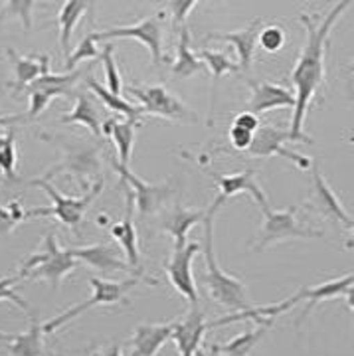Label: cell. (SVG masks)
<instances>
[{"label":"cell","instance_id":"21","mask_svg":"<svg viewBox=\"0 0 354 356\" xmlns=\"http://www.w3.org/2000/svg\"><path fill=\"white\" fill-rule=\"evenodd\" d=\"M99 170V151L88 147V149H72L65 153L62 165L51 166L50 170L44 175V180H50L56 175H74V177L86 178L89 175H95Z\"/></svg>","mask_w":354,"mask_h":356},{"label":"cell","instance_id":"14","mask_svg":"<svg viewBox=\"0 0 354 356\" xmlns=\"http://www.w3.org/2000/svg\"><path fill=\"white\" fill-rule=\"evenodd\" d=\"M206 315L198 305H192L190 313L182 321L175 323L170 341H175L180 356H196L206 334Z\"/></svg>","mask_w":354,"mask_h":356},{"label":"cell","instance_id":"37","mask_svg":"<svg viewBox=\"0 0 354 356\" xmlns=\"http://www.w3.org/2000/svg\"><path fill=\"white\" fill-rule=\"evenodd\" d=\"M257 42L262 44L264 50L269 51V54H273V51H279L285 46L287 36H285V32H283L279 26H267V28H264V30L257 34Z\"/></svg>","mask_w":354,"mask_h":356},{"label":"cell","instance_id":"15","mask_svg":"<svg viewBox=\"0 0 354 356\" xmlns=\"http://www.w3.org/2000/svg\"><path fill=\"white\" fill-rule=\"evenodd\" d=\"M250 88H252V97L248 102L250 113L259 115L273 111V109L295 107L293 89L283 88L279 83H269V81H250Z\"/></svg>","mask_w":354,"mask_h":356},{"label":"cell","instance_id":"29","mask_svg":"<svg viewBox=\"0 0 354 356\" xmlns=\"http://www.w3.org/2000/svg\"><path fill=\"white\" fill-rule=\"evenodd\" d=\"M44 327L36 318L26 332L13 334L8 343V353L13 356H44Z\"/></svg>","mask_w":354,"mask_h":356},{"label":"cell","instance_id":"10","mask_svg":"<svg viewBox=\"0 0 354 356\" xmlns=\"http://www.w3.org/2000/svg\"><path fill=\"white\" fill-rule=\"evenodd\" d=\"M289 139V131H281L273 125H259V129L253 135L252 145L248 149V153L252 156H283L287 161H291L297 168H309L313 166V161L309 156L301 153H295L291 149L285 147V143Z\"/></svg>","mask_w":354,"mask_h":356},{"label":"cell","instance_id":"16","mask_svg":"<svg viewBox=\"0 0 354 356\" xmlns=\"http://www.w3.org/2000/svg\"><path fill=\"white\" fill-rule=\"evenodd\" d=\"M8 60L13 62L14 67V81H8L6 88L14 89L16 93L24 91L30 83H34L38 77L50 74V58L34 54V56H20L13 48H6Z\"/></svg>","mask_w":354,"mask_h":356},{"label":"cell","instance_id":"6","mask_svg":"<svg viewBox=\"0 0 354 356\" xmlns=\"http://www.w3.org/2000/svg\"><path fill=\"white\" fill-rule=\"evenodd\" d=\"M264 212V224L259 228L255 250L264 252L266 248H271L273 243L293 240V238H321L323 232L315 228H307L297 222V206H289L285 210H273L269 204L259 206Z\"/></svg>","mask_w":354,"mask_h":356},{"label":"cell","instance_id":"5","mask_svg":"<svg viewBox=\"0 0 354 356\" xmlns=\"http://www.w3.org/2000/svg\"><path fill=\"white\" fill-rule=\"evenodd\" d=\"M140 277H129L127 281H105L102 277H89V285L93 287V295L86 299L83 303L79 305L70 307L65 313L54 317L48 323H44V332L50 334V332L58 331L65 327L67 323H72L74 318L79 317L81 313H86L88 309L95 305H117V303H129L127 301V293L131 291L135 285H139Z\"/></svg>","mask_w":354,"mask_h":356},{"label":"cell","instance_id":"26","mask_svg":"<svg viewBox=\"0 0 354 356\" xmlns=\"http://www.w3.org/2000/svg\"><path fill=\"white\" fill-rule=\"evenodd\" d=\"M89 2L86 0H67L60 6L58 14V26H60V46H62L63 56H70V38L79 24V20L83 18V14L89 10Z\"/></svg>","mask_w":354,"mask_h":356},{"label":"cell","instance_id":"41","mask_svg":"<svg viewBox=\"0 0 354 356\" xmlns=\"http://www.w3.org/2000/svg\"><path fill=\"white\" fill-rule=\"evenodd\" d=\"M252 140L253 133L246 131V129L236 127V125H232V129H230V143H232L234 149H238V151H248L250 145H252Z\"/></svg>","mask_w":354,"mask_h":356},{"label":"cell","instance_id":"27","mask_svg":"<svg viewBox=\"0 0 354 356\" xmlns=\"http://www.w3.org/2000/svg\"><path fill=\"white\" fill-rule=\"evenodd\" d=\"M204 62L198 60V56L190 50V30L188 26H182L178 30V46H177V62L172 65V76L175 77H190L204 72Z\"/></svg>","mask_w":354,"mask_h":356},{"label":"cell","instance_id":"23","mask_svg":"<svg viewBox=\"0 0 354 356\" xmlns=\"http://www.w3.org/2000/svg\"><path fill=\"white\" fill-rule=\"evenodd\" d=\"M259 24L262 20H253L252 24L243 30H236V32H224V34H210L208 38L216 40V42H226L232 44L234 50L238 54V65L240 70H250L253 62V54H255V46H257V34H259Z\"/></svg>","mask_w":354,"mask_h":356},{"label":"cell","instance_id":"39","mask_svg":"<svg viewBox=\"0 0 354 356\" xmlns=\"http://www.w3.org/2000/svg\"><path fill=\"white\" fill-rule=\"evenodd\" d=\"M18 281H22L20 273H16L13 277H0V301H4V299H6V301H13V303H16L22 311L28 313V303H26L24 299L13 289V285L14 283H18Z\"/></svg>","mask_w":354,"mask_h":356},{"label":"cell","instance_id":"45","mask_svg":"<svg viewBox=\"0 0 354 356\" xmlns=\"http://www.w3.org/2000/svg\"><path fill=\"white\" fill-rule=\"evenodd\" d=\"M10 341H13L10 332H0V343H10Z\"/></svg>","mask_w":354,"mask_h":356},{"label":"cell","instance_id":"38","mask_svg":"<svg viewBox=\"0 0 354 356\" xmlns=\"http://www.w3.org/2000/svg\"><path fill=\"white\" fill-rule=\"evenodd\" d=\"M22 220H24V210L20 208V202L0 206V234H8Z\"/></svg>","mask_w":354,"mask_h":356},{"label":"cell","instance_id":"19","mask_svg":"<svg viewBox=\"0 0 354 356\" xmlns=\"http://www.w3.org/2000/svg\"><path fill=\"white\" fill-rule=\"evenodd\" d=\"M204 172H208L210 177L214 178L216 184L220 186V196H224L226 200L236 196V194L248 192V194H252L257 206L267 204L266 192L259 188V184L255 180V170H252V168H246V170L234 172V175H218V172L208 170V168H204Z\"/></svg>","mask_w":354,"mask_h":356},{"label":"cell","instance_id":"30","mask_svg":"<svg viewBox=\"0 0 354 356\" xmlns=\"http://www.w3.org/2000/svg\"><path fill=\"white\" fill-rule=\"evenodd\" d=\"M135 127L137 121H107L105 131L113 135L117 154H119V165L129 166L131 154H133V145H135Z\"/></svg>","mask_w":354,"mask_h":356},{"label":"cell","instance_id":"24","mask_svg":"<svg viewBox=\"0 0 354 356\" xmlns=\"http://www.w3.org/2000/svg\"><path fill=\"white\" fill-rule=\"evenodd\" d=\"M133 208H135V202L133 198L129 196L127 200V216L119 222V224H113L109 232L113 236L117 242L123 245V252L127 255V264L133 267L135 271H140V254H139V242H137V228H135V222H133Z\"/></svg>","mask_w":354,"mask_h":356},{"label":"cell","instance_id":"13","mask_svg":"<svg viewBox=\"0 0 354 356\" xmlns=\"http://www.w3.org/2000/svg\"><path fill=\"white\" fill-rule=\"evenodd\" d=\"M307 208L316 212V214H321V216L339 222L344 228L353 229V218L346 214L344 206H342L341 200H339V196L332 192V188L329 186V182L325 180L319 165H313V196H311V200L307 202Z\"/></svg>","mask_w":354,"mask_h":356},{"label":"cell","instance_id":"7","mask_svg":"<svg viewBox=\"0 0 354 356\" xmlns=\"http://www.w3.org/2000/svg\"><path fill=\"white\" fill-rule=\"evenodd\" d=\"M163 18L165 13L152 14L147 16L139 22L131 26H113L102 32H93L95 40H115V38H131L140 42L143 46H147L151 51L152 64H165L166 56L163 51Z\"/></svg>","mask_w":354,"mask_h":356},{"label":"cell","instance_id":"28","mask_svg":"<svg viewBox=\"0 0 354 356\" xmlns=\"http://www.w3.org/2000/svg\"><path fill=\"white\" fill-rule=\"evenodd\" d=\"M86 83H88V88L102 99V103H105L107 109H111V111L117 115H123L127 121H137V123H139V119L143 117L140 105H133V103L125 102L121 95H113L109 89L103 88L102 83H99L97 79H93L91 76L86 77Z\"/></svg>","mask_w":354,"mask_h":356},{"label":"cell","instance_id":"46","mask_svg":"<svg viewBox=\"0 0 354 356\" xmlns=\"http://www.w3.org/2000/svg\"><path fill=\"white\" fill-rule=\"evenodd\" d=\"M196 356H206V353H204V350H198V353H196Z\"/></svg>","mask_w":354,"mask_h":356},{"label":"cell","instance_id":"35","mask_svg":"<svg viewBox=\"0 0 354 356\" xmlns=\"http://www.w3.org/2000/svg\"><path fill=\"white\" fill-rule=\"evenodd\" d=\"M4 6H6V8H4L2 16L18 18V20L22 22V26H24V30H30V28H32V10H34V6H36L34 0H10V2H6Z\"/></svg>","mask_w":354,"mask_h":356},{"label":"cell","instance_id":"18","mask_svg":"<svg viewBox=\"0 0 354 356\" xmlns=\"http://www.w3.org/2000/svg\"><path fill=\"white\" fill-rule=\"evenodd\" d=\"M175 331V323H145L139 325L131 339L129 356H154L165 346Z\"/></svg>","mask_w":354,"mask_h":356},{"label":"cell","instance_id":"9","mask_svg":"<svg viewBox=\"0 0 354 356\" xmlns=\"http://www.w3.org/2000/svg\"><path fill=\"white\" fill-rule=\"evenodd\" d=\"M117 170V175L121 177V180L125 182L127 186H131V198L133 202L137 204V210H139V216H151L154 214L163 204L172 196V184L170 180L166 182H161V184H151V182H145L140 180L137 175H133L129 170V166L119 165V161H111Z\"/></svg>","mask_w":354,"mask_h":356},{"label":"cell","instance_id":"3","mask_svg":"<svg viewBox=\"0 0 354 356\" xmlns=\"http://www.w3.org/2000/svg\"><path fill=\"white\" fill-rule=\"evenodd\" d=\"M30 186H38V188H42V191L50 196L54 206H50V208H34V210H28V212H24V220L40 216L56 218L60 224H63V226H67L70 229H74L76 234H79V229L77 228H79V224H81V220H83V214H86V210L89 208V204L99 196V192H102L103 188V180H97V182L89 188L88 194H83L81 198H79V196H63L58 188L51 186L50 180H44V178H34V180H30Z\"/></svg>","mask_w":354,"mask_h":356},{"label":"cell","instance_id":"47","mask_svg":"<svg viewBox=\"0 0 354 356\" xmlns=\"http://www.w3.org/2000/svg\"><path fill=\"white\" fill-rule=\"evenodd\" d=\"M0 175H2V172H0Z\"/></svg>","mask_w":354,"mask_h":356},{"label":"cell","instance_id":"17","mask_svg":"<svg viewBox=\"0 0 354 356\" xmlns=\"http://www.w3.org/2000/svg\"><path fill=\"white\" fill-rule=\"evenodd\" d=\"M70 254L74 255L76 259H79L81 264L93 267L102 273H113V271H127V273H135L139 277V271H135L133 267L129 266L127 261H123L117 250L113 245L107 243H97V245H88V248H72Z\"/></svg>","mask_w":354,"mask_h":356},{"label":"cell","instance_id":"42","mask_svg":"<svg viewBox=\"0 0 354 356\" xmlns=\"http://www.w3.org/2000/svg\"><path fill=\"white\" fill-rule=\"evenodd\" d=\"M234 125L240 129H246V131H250L255 135V131L259 129V117L257 115L250 113V111H243V113L236 115V119H234Z\"/></svg>","mask_w":354,"mask_h":356},{"label":"cell","instance_id":"2","mask_svg":"<svg viewBox=\"0 0 354 356\" xmlns=\"http://www.w3.org/2000/svg\"><path fill=\"white\" fill-rule=\"evenodd\" d=\"M226 202L224 196H216V200L210 204V208L206 210L204 216V261H206V275H204V283L210 291V297L214 299L216 303L224 305L232 313H240L250 309L248 297H246V285L243 281L238 280L236 275L226 273L222 267L218 266L214 254V218L216 212L220 210V206Z\"/></svg>","mask_w":354,"mask_h":356},{"label":"cell","instance_id":"22","mask_svg":"<svg viewBox=\"0 0 354 356\" xmlns=\"http://www.w3.org/2000/svg\"><path fill=\"white\" fill-rule=\"evenodd\" d=\"M206 216V210H194V208H184L182 204L177 202L172 212L163 220V229L172 236L175 250H182L188 243V232L196 224H200Z\"/></svg>","mask_w":354,"mask_h":356},{"label":"cell","instance_id":"1","mask_svg":"<svg viewBox=\"0 0 354 356\" xmlns=\"http://www.w3.org/2000/svg\"><path fill=\"white\" fill-rule=\"evenodd\" d=\"M351 6V2H339L321 22L313 14H301L299 20L303 22L307 30V40L299 60L293 67L291 81L295 86V107H293L291 127H289V139L293 143H307L313 145V139L307 137L303 131L305 117L311 102L319 95V91L325 86V54L329 46V34L339 22L342 13Z\"/></svg>","mask_w":354,"mask_h":356},{"label":"cell","instance_id":"44","mask_svg":"<svg viewBox=\"0 0 354 356\" xmlns=\"http://www.w3.org/2000/svg\"><path fill=\"white\" fill-rule=\"evenodd\" d=\"M97 356H123L121 355V346L119 344H111V346H107L103 353H99Z\"/></svg>","mask_w":354,"mask_h":356},{"label":"cell","instance_id":"36","mask_svg":"<svg viewBox=\"0 0 354 356\" xmlns=\"http://www.w3.org/2000/svg\"><path fill=\"white\" fill-rule=\"evenodd\" d=\"M14 139H16V133L13 129L8 131V140L6 145L0 149V172L6 177V180H14V166H16V161H18V153H16V145H14Z\"/></svg>","mask_w":354,"mask_h":356},{"label":"cell","instance_id":"33","mask_svg":"<svg viewBox=\"0 0 354 356\" xmlns=\"http://www.w3.org/2000/svg\"><path fill=\"white\" fill-rule=\"evenodd\" d=\"M99 56H102V54L97 50V40H95L93 34H88L86 38L79 42V46H77L76 50L65 58V72L70 74V72L76 70L77 64H81V62H86V60H95V58H99Z\"/></svg>","mask_w":354,"mask_h":356},{"label":"cell","instance_id":"32","mask_svg":"<svg viewBox=\"0 0 354 356\" xmlns=\"http://www.w3.org/2000/svg\"><path fill=\"white\" fill-rule=\"evenodd\" d=\"M198 60H202L204 65L208 64L210 72H212V77H214V83L226 74H232V72H240V65L238 62H232L228 56L224 51H216V50H202L196 54Z\"/></svg>","mask_w":354,"mask_h":356},{"label":"cell","instance_id":"25","mask_svg":"<svg viewBox=\"0 0 354 356\" xmlns=\"http://www.w3.org/2000/svg\"><path fill=\"white\" fill-rule=\"evenodd\" d=\"M60 123L63 125H83L88 127L95 137H102V117L97 113L93 102L89 99L86 93H77L76 95V105L70 113H63L60 117Z\"/></svg>","mask_w":354,"mask_h":356},{"label":"cell","instance_id":"4","mask_svg":"<svg viewBox=\"0 0 354 356\" xmlns=\"http://www.w3.org/2000/svg\"><path fill=\"white\" fill-rule=\"evenodd\" d=\"M77 261L70 250H62L58 245V240L54 234H48L42 243V252L30 255L20 267V277L32 281H48L54 291H58L62 283L74 269L77 267Z\"/></svg>","mask_w":354,"mask_h":356},{"label":"cell","instance_id":"20","mask_svg":"<svg viewBox=\"0 0 354 356\" xmlns=\"http://www.w3.org/2000/svg\"><path fill=\"white\" fill-rule=\"evenodd\" d=\"M353 283L354 277L353 273L348 275H342L341 280L327 281L323 285H316V287H303L299 291L295 293L297 301H307L305 305V311L301 313V317L297 318V323L301 325L307 315L313 311V307L321 301H330V299H337V297H342V295H351L353 293Z\"/></svg>","mask_w":354,"mask_h":356},{"label":"cell","instance_id":"8","mask_svg":"<svg viewBox=\"0 0 354 356\" xmlns=\"http://www.w3.org/2000/svg\"><path fill=\"white\" fill-rule=\"evenodd\" d=\"M127 91L139 99L143 115H156V117H165L168 121H184V123L196 121V115L163 83L161 86H129Z\"/></svg>","mask_w":354,"mask_h":356},{"label":"cell","instance_id":"12","mask_svg":"<svg viewBox=\"0 0 354 356\" xmlns=\"http://www.w3.org/2000/svg\"><path fill=\"white\" fill-rule=\"evenodd\" d=\"M198 252H200V243L190 242L182 250H175L172 257L166 264V273L172 287L192 305H198V289L192 277V261Z\"/></svg>","mask_w":354,"mask_h":356},{"label":"cell","instance_id":"34","mask_svg":"<svg viewBox=\"0 0 354 356\" xmlns=\"http://www.w3.org/2000/svg\"><path fill=\"white\" fill-rule=\"evenodd\" d=\"M115 46L113 44H107L102 51V62L103 67H105V77H107V89L113 93V95H121V76H119V70H117V64H115Z\"/></svg>","mask_w":354,"mask_h":356},{"label":"cell","instance_id":"43","mask_svg":"<svg viewBox=\"0 0 354 356\" xmlns=\"http://www.w3.org/2000/svg\"><path fill=\"white\" fill-rule=\"evenodd\" d=\"M22 119H26V115H2V117H0V127L13 125V123H20Z\"/></svg>","mask_w":354,"mask_h":356},{"label":"cell","instance_id":"11","mask_svg":"<svg viewBox=\"0 0 354 356\" xmlns=\"http://www.w3.org/2000/svg\"><path fill=\"white\" fill-rule=\"evenodd\" d=\"M79 74L77 72H70V74H46V76L38 77L34 83L28 86L30 91V109L26 117L28 119H36L38 115L51 103V99L60 97V95H70L72 88L77 81Z\"/></svg>","mask_w":354,"mask_h":356},{"label":"cell","instance_id":"31","mask_svg":"<svg viewBox=\"0 0 354 356\" xmlns=\"http://www.w3.org/2000/svg\"><path fill=\"white\" fill-rule=\"evenodd\" d=\"M269 329H271V325H259V327H255V329H250V331L241 332L238 337H234L228 344H214L212 350L226 356H248L252 353L253 346L266 337V332L269 331Z\"/></svg>","mask_w":354,"mask_h":356},{"label":"cell","instance_id":"40","mask_svg":"<svg viewBox=\"0 0 354 356\" xmlns=\"http://www.w3.org/2000/svg\"><path fill=\"white\" fill-rule=\"evenodd\" d=\"M196 0H177V2H168L170 6V13H172V26L180 30L182 26H186V18L190 16V13L196 8Z\"/></svg>","mask_w":354,"mask_h":356}]
</instances>
